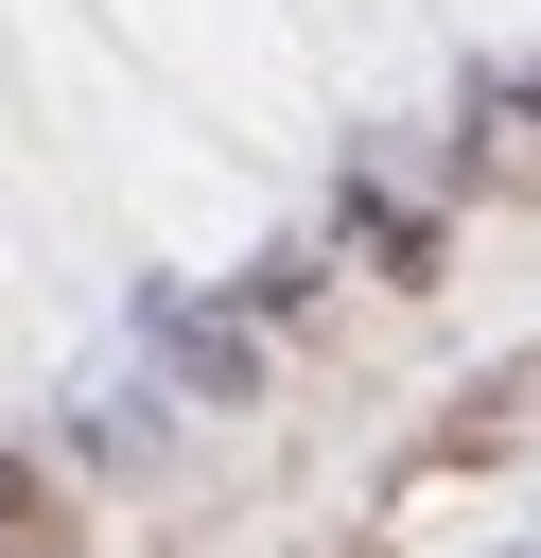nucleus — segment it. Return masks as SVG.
<instances>
[{"label":"nucleus","mask_w":541,"mask_h":558,"mask_svg":"<svg viewBox=\"0 0 541 558\" xmlns=\"http://www.w3.org/2000/svg\"><path fill=\"white\" fill-rule=\"evenodd\" d=\"M489 122H541V70H506V87H489Z\"/></svg>","instance_id":"2"},{"label":"nucleus","mask_w":541,"mask_h":558,"mask_svg":"<svg viewBox=\"0 0 541 558\" xmlns=\"http://www.w3.org/2000/svg\"><path fill=\"white\" fill-rule=\"evenodd\" d=\"M0 558H70V488L35 453H0Z\"/></svg>","instance_id":"1"}]
</instances>
